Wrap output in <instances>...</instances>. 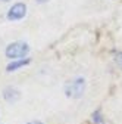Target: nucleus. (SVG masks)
Returning a JSON list of instances; mask_svg holds the SVG:
<instances>
[{
    "label": "nucleus",
    "mask_w": 122,
    "mask_h": 124,
    "mask_svg": "<svg viewBox=\"0 0 122 124\" xmlns=\"http://www.w3.org/2000/svg\"><path fill=\"white\" fill-rule=\"evenodd\" d=\"M29 52V46L24 41H15L10 43L6 47V56L10 59H21Z\"/></svg>",
    "instance_id": "1"
},
{
    "label": "nucleus",
    "mask_w": 122,
    "mask_h": 124,
    "mask_svg": "<svg viewBox=\"0 0 122 124\" xmlns=\"http://www.w3.org/2000/svg\"><path fill=\"white\" fill-rule=\"evenodd\" d=\"M85 90V81L84 78H75L69 81L65 87V93L69 98H81Z\"/></svg>",
    "instance_id": "2"
},
{
    "label": "nucleus",
    "mask_w": 122,
    "mask_h": 124,
    "mask_svg": "<svg viewBox=\"0 0 122 124\" xmlns=\"http://www.w3.org/2000/svg\"><path fill=\"white\" fill-rule=\"evenodd\" d=\"M27 13V6L24 3H16L13 5L9 12H7V19L9 21H18V19H22Z\"/></svg>",
    "instance_id": "3"
},
{
    "label": "nucleus",
    "mask_w": 122,
    "mask_h": 124,
    "mask_svg": "<svg viewBox=\"0 0 122 124\" xmlns=\"http://www.w3.org/2000/svg\"><path fill=\"white\" fill-rule=\"evenodd\" d=\"M3 96H5V99L7 102H16L21 95H19V92L15 87H6L5 92H3Z\"/></svg>",
    "instance_id": "4"
},
{
    "label": "nucleus",
    "mask_w": 122,
    "mask_h": 124,
    "mask_svg": "<svg viewBox=\"0 0 122 124\" xmlns=\"http://www.w3.org/2000/svg\"><path fill=\"white\" fill-rule=\"evenodd\" d=\"M27 64H29V59H19V61H16V62H12V64H9L7 65V71L10 72V71H15L16 68H21V67H24V65H27Z\"/></svg>",
    "instance_id": "5"
},
{
    "label": "nucleus",
    "mask_w": 122,
    "mask_h": 124,
    "mask_svg": "<svg viewBox=\"0 0 122 124\" xmlns=\"http://www.w3.org/2000/svg\"><path fill=\"white\" fill-rule=\"evenodd\" d=\"M116 62H118V65H119V67L122 68V52L116 55Z\"/></svg>",
    "instance_id": "6"
},
{
    "label": "nucleus",
    "mask_w": 122,
    "mask_h": 124,
    "mask_svg": "<svg viewBox=\"0 0 122 124\" xmlns=\"http://www.w3.org/2000/svg\"><path fill=\"white\" fill-rule=\"evenodd\" d=\"M93 120H94L96 123H102V118H100V112H96V114L93 115Z\"/></svg>",
    "instance_id": "7"
},
{
    "label": "nucleus",
    "mask_w": 122,
    "mask_h": 124,
    "mask_svg": "<svg viewBox=\"0 0 122 124\" xmlns=\"http://www.w3.org/2000/svg\"><path fill=\"white\" fill-rule=\"evenodd\" d=\"M28 124H43V123H40V121H31V123H28Z\"/></svg>",
    "instance_id": "8"
},
{
    "label": "nucleus",
    "mask_w": 122,
    "mask_h": 124,
    "mask_svg": "<svg viewBox=\"0 0 122 124\" xmlns=\"http://www.w3.org/2000/svg\"><path fill=\"white\" fill-rule=\"evenodd\" d=\"M47 0H37V3H46Z\"/></svg>",
    "instance_id": "9"
},
{
    "label": "nucleus",
    "mask_w": 122,
    "mask_h": 124,
    "mask_svg": "<svg viewBox=\"0 0 122 124\" xmlns=\"http://www.w3.org/2000/svg\"><path fill=\"white\" fill-rule=\"evenodd\" d=\"M3 2H7V0H3Z\"/></svg>",
    "instance_id": "10"
}]
</instances>
